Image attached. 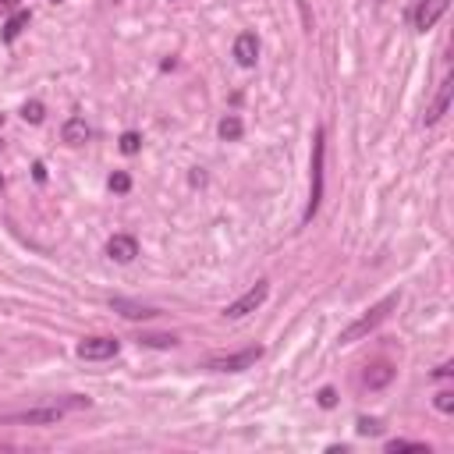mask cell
Masks as SVG:
<instances>
[{"mask_svg":"<svg viewBox=\"0 0 454 454\" xmlns=\"http://www.w3.org/2000/svg\"><path fill=\"white\" fill-rule=\"evenodd\" d=\"M436 408H440V412H454V394H450V390H440V394H436Z\"/></svg>","mask_w":454,"mask_h":454,"instance_id":"22","label":"cell"},{"mask_svg":"<svg viewBox=\"0 0 454 454\" xmlns=\"http://www.w3.org/2000/svg\"><path fill=\"white\" fill-rule=\"evenodd\" d=\"M142 345H149V348H174L178 340L170 333H149V337H142Z\"/></svg>","mask_w":454,"mask_h":454,"instance_id":"19","label":"cell"},{"mask_svg":"<svg viewBox=\"0 0 454 454\" xmlns=\"http://www.w3.org/2000/svg\"><path fill=\"white\" fill-rule=\"evenodd\" d=\"M110 192H118V195H125L128 188H132V174H125V170H114V174H110Z\"/></svg>","mask_w":454,"mask_h":454,"instance_id":"16","label":"cell"},{"mask_svg":"<svg viewBox=\"0 0 454 454\" xmlns=\"http://www.w3.org/2000/svg\"><path fill=\"white\" fill-rule=\"evenodd\" d=\"M235 61L242 68H256V61H259V39H256V32H242L235 39Z\"/></svg>","mask_w":454,"mask_h":454,"instance_id":"8","label":"cell"},{"mask_svg":"<svg viewBox=\"0 0 454 454\" xmlns=\"http://www.w3.org/2000/svg\"><path fill=\"white\" fill-rule=\"evenodd\" d=\"M422 447H426V443H415V440H390V443H387L390 454H397V450H422Z\"/></svg>","mask_w":454,"mask_h":454,"instance_id":"21","label":"cell"},{"mask_svg":"<svg viewBox=\"0 0 454 454\" xmlns=\"http://www.w3.org/2000/svg\"><path fill=\"white\" fill-rule=\"evenodd\" d=\"M450 89H454V82L450 78H443V85H440V96H436V103L426 110V125H436L440 118H443V110H447V103H450Z\"/></svg>","mask_w":454,"mask_h":454,"instance_id":"12","label":"cell"},{"mask_svg":"<svg viewBox=\"0 0 454 454\" xmlns=\"http://www.w3.org/2000/svg\"><path fill=\"white\" fill-rule=\"evenodd\" d=\"M323 153H326V135H323V128H316V135H312V185H309V206L302 213V223H309L323 202Z\"/></svg>","mask_w":454,"mask_h":454,"instance_id":"2","label":"cell"},{"mask_svg":"<svg viewBox=\"0 0 454 454\" xmlns=\"http://www.w3.org/2000/svg\"><path fill=\"white\" fill-rule=\"evenodd\" d=\"M397 302H401V295H397V291H394V295H387L383 302H376V305H373L362 319H355L348 330H340V345H355V340H362L369 330H376V326L390 316V309H397Z\"/></svg>","mask_w":454,"mask_h":454,"instance_id":"1","label":"cell"},{"mask_svg":"<svg viewBox=\"0 0 454 454\" xmlns=\"http://www.w3.org/2000/svg\"><path fill=\"white\" fill-rule=\"evenodd\" d=\"M447 8H450V0H422V4H415V11H412V25L419 32H426L447 15Z\"/></svg>","mask_w":454,"mask_h":454,"instance_id":"6","label":"cell"},{"mask_svg":"<svg viewBox=\"0 0 454 454\" xmlns=\"http://www.w3.org/2000/svg\"><path fill=\"white\" fill-rule=\"evenodd\" d=\"M266 295H270V284H266V280H256V284H252V288H249L238 302H231V305L223 309V316H227V319H242V316L256 312V309L266 302Z\"/></svg>","mask_w":454,"mask_h":454,"instance_id":"5","label":"cell"},{"mask_svg":"<svg viewBox=\"0 0 454 454\" xmlns=\"http://www.w3.org/2000/svg\"><path fill=\"white\" fill-rule=\"evenodd\" d=\"M114 309H121V312H125L128 319H146V316H153V312H156V309H146V305H132V302H121V298L114 302Z\"/></svg>","mask_w":454,"mask_h":454,"instance_id":"15","label":"cell"},{"mask_svg":"<svg viewBox=\"0 0 454 454\" xmlns=\"http://www.w3.org/2000/svg\"><path fill=\"white\" fill-rule=\"evenodd\" d=\"M118 340L114 337H85L78 345V359H89V362H99V359H114L118 355Z\"/></svg>","mask_w":454,"mask_h":454,"instance_id":"7","label":"cell"},{"mask_svg":"<svg viewBox=\"0 0 454 454\" xmlns=\"http://www.w3.org/2000/svg\"><path fill=\"white\" fill-rule=\"evenodd\" d=\"M259 359H263V348H245V352H235V355H213L206 362V369H213V373H242V369H252Z\"/></svg>","mask_w":454,"mask_h":454,"instance_id":"4","label":"cell"},{"mask_svg":"<svg viewBox=\"0 0 454 454\" xmlns=\"http://www.w3.org/2000/svg\"><path fill=\"white\" fill-rule=\"evenodd\" d=\"M319 405H323V408H333V405H337V390H333V387H323V390H319Z\"/></svg>","mask_w":454,"mask_h":454,"instance_id":"23","label":"cell"},{"mask_svg":"<svg viewBox=\"0 0 454 454\" xmlns=\"http://www.w3.org/2000/svg\"><path fill=\"white\" fill-rule=\"evenodd\" d=\"M22 8V0H0V15H15Z\"/></svg>","mask_w":454,"mask_h":454,"instance_id":"24","label":"cell"},{"mask_svg":"<svg viewBox=\"0 0 454 454\" xmlns=\"http://www.w3.org/2000/svg\"><path fill=\"white\" fill-rule=\"evenodd\" d=\"M139 149H142V135H139V132H125V135H121V153H125V156H135Z\"/></svg>","mask_w":454,"mask_h":454,"instance_id":"18","label":"cell"},{"mask_svg":"<svg viewBox=\"0 0 454 454\" xmlns=\"http://www.w3.org/2000/svg\"><path fill=\"white\" fill-rule=\"evenodd\" d=\"M29 18H32V15H29L25 8H18V11H15V15L4 22V32H0V36H4V43H15V39H18V36L29 29Z\"/></svg>","mask_w":454,"mask_h":454,"instance_id":"10","label":"cell"},{"mask_svg":"<svg viewBox=\"0 0 454 454\" xmlns=\"http://www.w3.org/2000/svg\"><path fill=\"white\" fill-rule=\"evenodd\" d=\"M61 139H64L68 146H82V142L89 139V125H85V118H71V121H64Z\"/></svg>","mask_w":454,"mask_h":454,"instance_id":"11","label":"cell"},{"mask_svg":"<svg viewBox=\"0 0 454 454\" xmlns=\"http://www.w3.org/2000/svg\"><path fill=\"white\" fill-rule=\"evenodd\" d=\"M355 429H359L362 436H380V433H383V426H380L376 419H359V422H355Z\"/></svg>","mask_w":454,"mask_h":454,"instance_id":"20","label":"cell"},{"mask_svg":"<svg viewBox=\"0 0 454 454\" xmlns=\"http://www.w3.org/2000/svg\"><path fill=\"white\" fill-rule=\"evenodd\" d=\"M390 380H394V366H390V362H376V366L366 369V387H373V390L387 387Z\"/></svg>","mask_w":454,"mask_h":454,"instance_id":"13","label":"cell"},{"mask_svg":"<svg viewBox=\"0 0 454 454\" xmlns=\"http://www.w3.org/2000/svg\"><path fill=\"white\" fill-rule=\"evenodd\" d=\"M32 178H36L39 185L46 181V167H43V163H36V167H32Z\"/></svg>","mask_w":454,"mask_h":454,"instance_id":"25","label":"cell"},{"mask_svg":"<svg viewBox=\"0 0 454 454\" xmlns=\"http://www.w3.org/2000/svg\"><path fill=\"white\" fill-rule=\"evenodd\" d=\"M216 132H220V139H223V142H238V139H242V132H245V125H242L238 114H227V118L216 125Z\"/></svg>","mask_w":454,"mask_h":454,"instance_id":"14","label":"cell"},{"mask_svg":"<svg viewBox=\"0 0 454 454\" xmlns=\"http://www.w3.org/2000/svg\"><path fill=\"white\" fill-rule=\"evenodd\" d=\"M106 256L118 259V263H132V259L139 256V242H135L132 235H114V238L106 242Z\"/></svg>","mask_w":454,"mask_h":454,"instance_id":"9","label":"cell"},{"mask_svg":"<svg viewBox=\"0 0 454 454\" xmlns=\"http://www.w3.org/2000/svg\"><path fill=\"white\" fill-rule=\"evenodd\" d=\"M68 408H89V397H71L64 405H50V408H29V412H15L8 415V422H25V426H46V422H57Z\"/></svg>","mask_w":454,"mask_h":454,"instance_id":"3","label":"cell"},{"mask_svg":"<svg viewBox=\"0 0 454 454\" xmlns=\"http://www.w3.org/2000/svg\"><path fill=\"white\" fill-rule=\"evenodd\" d=\"M43 114H46V110H43L39 99H29V103L22 106V118H25L29 125H39V121H43Z\"/></svg>","mask_w":454,"mask_h":454,"instance_id":"17","label":"cell"}]
</instances>
